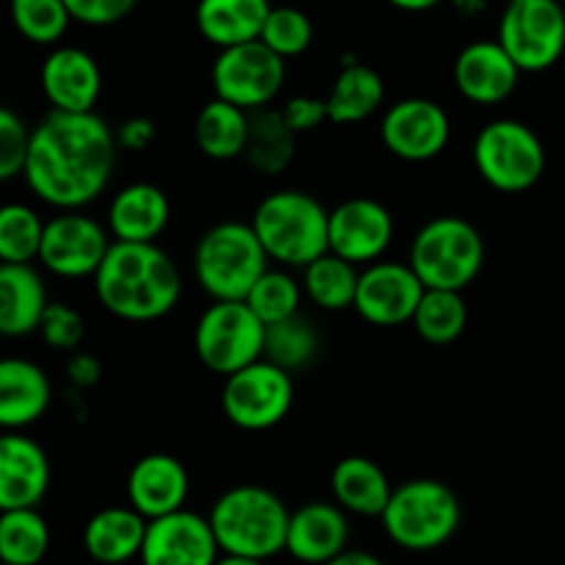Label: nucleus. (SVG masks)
<instances>
[{"label":"nucleus","mask_w":565,"mask_h":565,"mask_svg":"<svg viewBox=\"0 0 565 565\" xmlns=\"http://www.w3.org/2000/svg\"><path fill=\"white\" fill-rule=\"evenodd\" d=\"M116 149L114 130L94 110H50L31 130L22 177L50 207L81 210L108 188Z\"/></svg>","instance_id":"f257e3e1"},{"label":"nucleus","mask_w":565,"mask_h":565,"mask_svg":"<svg viewBox=\"0 0 565 565\" xmlns=\"http://www.w3.org/2000/svg\"><path fill=\"white\" fill-rule=\"evenodd\" d=\"M94 292L114 318L152 323L177 307L182 276L174 259L154 241H110L94 274Z\"/></svg>","instance_id":"f03ea898"},{"label":"nucleus","mask_w":565,"mask_h":565,"mask_svg":"<svg viewBox=\"0 0 565 565\" xmlns=\"http://www.w3.org/2000/svg\"><path fill=\"white\" fill-rule=\"evenodd\" d=\"M215 541L226 563L270 561L287 550L290 511L285 500L263 486H235L210 511Z\"/></svg>","instance_id":"7ed1b4c3"},{"label":"nucleus","mask_w":565,"mask_h":565,"mask_svg":"<svg viewBox=\"0 0 565 565\" xmlns=\"http://www.w3.org/2000/svg\"><path fill=\"white\" fill-rule=\"evenodd\" d=\"M386 539L406 552H436L450 544L463 519L461 500L436 478H414L392 489L381 513Z\"/></svg>","instance_id":"20e7f679"},{"label":"nucleus","mask_w":565,"mask_h":565,"mask_svg":"<svg viewBox=\"0 0 565 565\" xmlns=\"http://www.w3.org/2000/svg\"><path fill=\"white\" fill-rule=\"evenodd\" d=\"M252 226L268 259L287 268H307L329 252V210L296 188L268 193L254 210Z\"/></svg>","instance_id":"39448f33"},{"label":"nucleus","mask_w":565,"mask_h":565,"mask_svg":"<svg viewBox=\"0 0 565 565\" xmlns=\"http://www.w3.org/2000/svg\"><path fill=\"white\" fill-rule=\"evenodd\" d=\"M268 254L252 221H221L210 226L193 252V274L213 301H243L268 270Z\"/></svg>","instance_id":"423d86ee"},{"label":"nucleus","mask_w":565,"mask_h":565,"mask_svg":"<svg viewBox=\"0 0 565 565\" xmlns=\"http://www.w3.org/2000/svg\"><path fill=\"white\" fill-rule=\"evenodd\" d=\"M486 263V243L478 226L458 215H439L414 235L408 265L425 287L467 290Z\"/></svg>","instance_id":"0eeeda50"},{"label":"nucleus","mask_w":565,"mask_h":565,"mask_svg":"<svg viewBox=\"0 0 565 565\" xmlns=\"http://www.w3.org/2000/svg\"><path fill=\"white\" fill-rule=\"evenodd\" d=\"M472 163L483 182L500 193H524L546 171V149L539 132L519 119H494L472 143Z\"/></svg>","instance_id":"6e6552de"},{"label":"nucleus","mask_w":565,"mask_h":565,"mask_svg":"<svg viewBox=\"0 0 565 565\" xmlns=\"http://www.w3.org/2000/svg\"><path fill=\"white\" fill-rule=\"evenodd\" d=\"M196 356L210 373L232 375L265 353V323L246 301H213L193 329Z\"/></svg>","instance_id":"1a4fd4ad"},{"label":"nucleus","mask_w":565,"mask_h":565,"mask_svg":"<svg viewBox=\"0 0 565 565\" xmlns=\"http://www.w3.org/2000/svg\"><path fill=\"white\" fill-rule=\"evenodd\" d=\"M292 401V373L265 356L226 375L221 390V408L241 430L276 428L290 414Z\"/></svg>","instance_id":"9d476101"},{"label":"nucleus","mask_w":565,"mask_h":565,"mask_svg":"<svg viewBox=\"0 0 565 565\" xmlns=\"http://www.w3.org/2000/svg\"><path fill=\"white\" fill-rule=\"evenodd\" d=\"M522 72H544L565 53V9L557 0H508L497 31Z\"/></svg>","instance_id":"9b49d317"},{"label":"nucleus","mask_w":565,"mask_h":565,"mask_svg":"<svg viewBox=\"0 0 565 565\" xmlns=\"http://www.w3.org/2000/svg\"><path fill=\"white\" fill-rule=\"evenodd\" d=\"M287 66L263 39L232 44L218 53L213 64L215 97L246 110L268 108L285 88Z\"/></svg>","instance_id":"f8f14e48"},{"label":"nucleus","mask_w":565,"mask_h":565,"mask_svg":"<svg viewBox=\"0 0 565 565\" xmlns=\"http://www.w3.org/2000/svg\"><path fill=\"white\" fill-rule=\"evenodd\" d=\"M423 279H419L412 265L375 259L359 274L353 309L370 326L395 329V326L412 323L414 312L423 301Z\"/></svg>","instance_id":"ddd939ff"},{"label":"nucleus","mask_w":565,"mask_h":565,"mask_svg":"<svg viewBox=\"0 0 565 565\" xmlns=\"http://www.w3.org/2000/svg\"><path fill=\"white\" fill-rule=\"evenodd\" d=\"M108 246V232L92 215L61 210V215L44 221L39 263L61 279H83L97 274Z\"/></svg>","instance_id":"4468645a"},{"label":"nucleus","mask_w":565,"mask_h":565,"mask_svg":"<svg viewBox=\"0 0 565 565\" xmlns=\"http://www.w3.org/2000/svg\"><path fill=\"white\" fill-rule=\"evenodd\" d=\"M381 141L395 158L423 163L441 154L450 143V116L428 97H406L381 119Z\"/></svg>","instance_id":"2eb2a0df"},{"label":"nucleus","mask_w":565,"mask_h":565,"mask_svg":"<svg viewBox=\"0 0 565 565\" xmlns=\"http://www.w3.org/2000/svg\"><path fill=\"white\" fill-rule=\"evenodd\" d=\"M218 555L210 516L177 508L149 519L138 561L147 565H210L218 561Z\"/></svg>","instance_id":"dca6fc26"},{"label":"nucleus","mask_w":565,"mask_h":565,"mask_svg":"<svg viewBox=\"0 0 565 565\" xmlns=\"http://www.w3.org/2000/svg\"><path fill=\"white\" fill-rule=\"evenodd\" d=\"M395 237V218L381 202L348 199L329 213V252L353 265H370L386 254Z\"/></svg>","instance_id":"f3484780"},{"label":"nucleus","mask_w":565,"mask_h":565,"mask_svg":"<svg viewBox=\"0 0 565 565\" xmlns=\"http://www.w3.org/2000/svg\"><path fill=\"white\" fill-rule=\"evenodd\" d=\"M516 61L511 58L500 39L494 42H472L456 55L452 64V81L461 97H467L475 105H500L505 103L519 86Z\"/></svg>","instance_id":"a211bd4d"},{"label":"nucleus","mask_w":565,"mask_h":565,"mask_svg":"<svg viewBox=\"0 0 565 565\" xmlns=\"http://www.w3.org/2000/svg\"><path fill=\"white\" fill-rule=\"evenodd\" d=\"M50 489V458L31 436L0 434V511L39 508Z\"/></svg>","instance_id":"6ab92c4d"},{"label":"nucleus","mask_w":565,"mask_h":565,"mask_svg":"<svg viewBox=\"0 0 565 565\" xmlns=\"http://www.w3.org/2000/svg\"><path fill=\"white\" fill-rule=\"evenodd\" d=\"M39 81L53 110H94L103 94V72L94 55L83 47H55L44 58Z\"/></svg>","instance_id":"aec40b11"},{"label":"nucleus","mask_w":565,"mask_h":565,"mask_svg":"<svg viewBox=\"0 0 565 565\" xmlns=\"http://www.w3.org/2000/svg\"><path fill=\"white\" fill-rule=\"evenodd\" d=\"M351 544L348 511L337 502H307L290 511L287 550L301 563H334Z\"/></svg>","instance_id":"412c9836"},{"label":"nucleus","mask_w":565,"mask_h":565,"mask_svg":"<svg viewBox=\"0 0 565 565\" xmlns=\"http://www.w3.org/2000/svg\"><path fill=\"white\" fill-rule=\"evenodd\" d=\"M188 491H191L188 469L169 452H149L138 458L127 475V502L147 519L185 508Z\"/></svg>","instance_id":"4be33fe9"},{"label":"nucleus","mask_w":565,"mask_h":565,"mask_svg":"<svg viewBox=\"0 0 565 565\" xmlns=\"http://www.w3.org/2000/svg\"><path fill=\"white\" fill-rule=\"evenodd\" d=\"M53 401L47 373L31 359H0V428L22 430L39 423Z\"/></svg>","instance_id":"5701e85b"},{"label":"nucleus","mask_w":565,"mask_h":565,"mask_svg":"<svg viewBox=\"0 0 565 565\" xmlns=\"http://www.w3.org/2000/svg\"><path fill=\"white\" fill-rule=\"evenodd\" d=\"M169 218V196L152 182L125 185L108 207V230L114 241L152 243L163 235Z\"/></svg>","instance_id":"b1692460"},{"label":"nucleus","mask_w":565,"mask_h":565,"mask_svg":"<svg viewBox=\"0 0 565 565\" xmlns=\"http://www.w3.org/2000/svg\"><path fill=\"white\" fill-rule=\"evenodd\" d=\"M47 303V287L31 263H0V337L39 331Z\"/></svg>","instance_id":"393cba45"},{"label":"nucleus","mask_w":565,"mask_h":565,"mask_svg":"<svg viewBox=\"0 0 565 565\" xmlns=\"http://www.w3.org/2000/svg\"><path fill=\"white\" fill-rule=\"evenodd\" d=\"M147 516L132 505L103 508L83 527V550L97 563H127L141 557Z\"/></svg>","instance_id":"a878e982"},{"label":"nucleus","mask_w":565,"mask_h":565,"mask_svg":"<svg viewBox=\"0 0 565 565\" xmlns=\"http://www.w3.org/2000/svg\"><path fill=\"white\" fill-rule=\"evenodd\" d=\"M270 0H199L196 28L218 50L254 42L268 20Z\"/></svg>","instance_id":"bb28decb"},{"label":"nucleus","mask_w":565,"mask_h":565,"mask_svg":"<svg viewBox=\"0 0 565 565\" xmlns=\"http://www.w3.org/2000/svg\"><path fill=\"white\" fill-rule=\"evenodd\" d=\"M331 491L337 505L353 516H381L392 497V483L373 458L345 456L331 472Z\"/></svg>","instance_id":"cd10ccee"},{"label":"nucleus","mask_w":565,"mask_h":565,"mask_svg":"<svg viewBox=\"0 0 565 565\" xmlns=\"http://www.w3.org/2000/svg\"><path fill=\"white\" fill-rule=\"evenodd\" d=\"M248 130H252V116L246 108L226 99L215 97L199 110L193 138L196 147L213 160H235L246 154Z\"/></svg>","instance_id":"c85d7f7f"},{"label":"nucleus","mask_w":565,"mask_h":565,"mask_svg":"<svg viewBox=\"0 0 565 565\" xmlns=\"http://www.w3.org/2000/svg\"><path fill=\"white\" fill-rule=\"evenodd\" d=\"M386 88L379 72L367 64H348L337 75L334 88L326 97L329 121L334 125H359L370 119L384 105Z\"/></svg>","instance_id":"c756f323"},{"label":"nucleus","mask_w":565,"mask_h":565,"mask_svg":"<svg viewBox=\"0 0 565 565\" xmlns=\"http://www.w3.org/2000/svg\"><path fill=\"white\" fill-rule=\"evenodd\" d=\"M359 270L345 257L334 252L320 254L303 268V292L309 301L326 312H342L356 301Z\"/></svg>","instance_id":"7c9ffc66"},{"label":"nucleus","mask_w":565,"mask_h":565,"mask_svg":"<svg viewBox=\"0 0 565 565\" xmlns=\"http://www.w3.org/2000/svg\"><path fill=\"white\" fill-rule=\"evenodd\" d=\"M469 323V309L461 290L425 287L423 301L414 312L412 326L428 345H450L463 334Z\"/></svg>","instance_id":"2f4dec72"},{"label":"nucleus","mask_w":565,"mask_h":565,"mask_svg":"<svg viewBox=\"0 0 565 565\" xmlns=\"http://www.w3.org/2000/svg\"><path fill=\"white\" fill-rule=\"evenodd\" d=\"M50 550V527L36 508L0 511V561L36 565Z\"/></svg>","instance_id":"473e14b6"},{"label":"nucleus","mask_w":565,"mask_h":565,"mask_svg":"<svg viewBox=\"0 0 565 565\" xmlns=\"http://www.w3.org/2000/svg\"><path fill=\"white\" fill-rule=\"evenodd\" d=\"M320 337L315 326L301 315L279 320V323L265 326V353L268 362L279 364L287 373H298V370L309 367L318 356Z\"/></svg>","instance_id":"72a5a7b5"},{"label":"nucleus","mask_w":565,"mask_h":565,"mask_svg":"<svg viewBox=\"0 0 565 565\" xmlns=\"http://www.w3.org/2000/svg\"><path fill=\"white\" fill-rule=\"evenodd\" d=\"M292 141H296V132L287 127L281 110L276 114V110L259 108V114L252 119V130H248L246 154L259 171L276 174L290 163Z\"/></svg>","instance_id":"f704fd0d"},{"label":"nucleus","mask_w":565,"mask_h":565,"mask_svg":"<svg viewBox=\"0 0 565 565\" xmlns=\"http://www.w3.org/2000/svg\"><path fill=\"white\" fill-rule=\"evenodd\" d=\"M44 221L28 204H0V263H33L42 248Z\"/></svg>","instance_id":"c9c22d12"},{"label":"nucleus","mask_w":565,"mask_h":565,"mask_svg":"<svg viewBox=\"0 0 565 565\" xmlns=\"http://www.w3.org/2000/svg\"><path fill=\"white\" fill-rule=\"evenodd\" d=\"M9 11L17 33L42 47L61 42L72 22L64 0H9Z\"/></svg>","instance_id":"e433bc0d"},{"label":"nucleus","mask_w":565,"mask_h":565,"mask_svg":"<svg viewBox=\"0 0 565 565\" xmlns=\"http://www.w3.org/2000/svg\"><path fill=\"white\" fill-rule=\"evenodd\" d=\"M301 296L303 285H298L287 270L268 268L257 281H254V287L248 290V296L243 298V301L254 309V315H257L265 326H270L298 315Z\"/></svg>","instance_id":"4c0bfd02"},{"label":"nucleus","mask_w":565,"mask_h":565,"mask_svg":"<svg viewBox=\"0 0 565 565\" xmlns=\"http://www.w3.org/2000/svg\"><path fill=\"white\" fill-rule=\"evenodd\" d=\"M259 39L276 55H281L287 61L312 47L315 28L312 20L301 9H296V6H270L268 20H265Z\"/></svg>","instance_id":"58836bf2"},{"label":"nucleus","mask_w":565,"mask_h":565,"mask_svg":"<svg viewBox=\"0 0 565 565\" xmlns=\"http://www.w3.org/2000/svg\"><path fill=\"white\" fill-rule=\"evenodd\" d=\"M31 130L11 108L0 105V182L14 180L25 171Z\"/></svg>","instance_id":"ea45409f"},{"label":"nucleus","mask_w":565,"mask_h":565,"mask_svg":"<svg viewBox=\"0 0 565 565\" xmlns=\"http://www.w3.org/2000/svg\"><path fill=\"white\" fill-rule=\"evenodd\" d=\"M39 334L53 351L72 353L81 348L83 337H86V323H83L77 309L50 301L42 315V323H39Z\"/></svg>","instance_id":"a19ab883"},{"label":"nucleus","mask_w":565,"mask_h":565,"mask_svg":"<svg viewBox=\"0 0 565 565\" xmlns=\"http://www.w3.org/2000/svg\"><path fill=\"white\" fill-rule=\"evenodd\" d=\"M64 3L75 22H83V25L92 28H105L116 25L125 17H130L138 0H64Z\"/></svg>","instance_id":"79ce46f5"},{"label":"nucleus","mask_w":565,"mask_h":565,"mask_svg":"<svg viewBox=\"0 0 565 565\" xmlns=\"http://www.w3.org/2000/svg\"><path fill=\"white\" fill-rule=\"evenodd\" d=\"M281 116H285L287 127L292 132H309V130H318L323 121H329V108H326V99L318 97H290L281 108Z\"/></svg>","instance_id":"37998d69"},{"label":"nucleus","mask_w":565,"mask_h":565,"mask_svg":"<svg viewBox=\"0 0 565 565\" xmlns=\"http://www.w3.org/2000/svg\"><path fill=\"white\" fill-rule=\"evenodd\" d=\"M99 373H103V370H99V362L92 353L72 351L70 362H66V375H70V381L77 390H88V386L97 384Z\"/></svg>","instance_id":"c03bdc74"},{"label":"nucleus","mask_w":565,"mask_h":565,"mask_svg":"<svg viewBox=\"0 0 565 565\" xmlns=\"http://www.w3.org/2000/svg\"><path fill=\"white\" fill-rule=\"evenodd\" d=\"M116 141H119V147L136 149V152L147 149L149 143L154 141L152 119H143V116H136V119H127L125 125H121V130H119V136H116Z\"/></svg>","instance_id":"a18cd8bd"},{"label":"nucleus","mask_w":565,"mask_h":565,"mask_svg":"<svg viewBox=\"0 0 565 565\" xmlns=\"http://www.w3.org/2000/svg\"><path fill=\"white\" fill-rule=\"evenodd\" d=\"M334 563H337V565H379V557L370 555V552L345 550L340 557H337Z\"/></svg>","instance_id":"49530a36"},{"label":"nucleus","mask_w":565,"mask_h":565,"mask_svg":"<svg viewBox=\"0 0 565 565\" xmlns=\"http://www.w3.org/2000/svg\"><path fill=\"white\" fill-rule=\"evenodd\" d=\"M386 3H392L395 9H401V11H430V9H436L441 0H386Z\"/></svg>","instance_id":"de8ad7c7"}]
</instances>
